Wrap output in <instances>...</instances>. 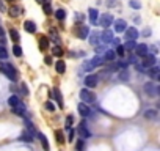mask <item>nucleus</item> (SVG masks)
<instances>
[{
	"label": "nucleus",
	"mask_w": 160,
	"mask_h": 151,
	"mask_svg": "<svg viewBox=\"0 0 160 151\" xmlns=\"http://www.w3.org/2000/svg\"><path fill=\"white\" fill-rule=\"evenodd\" d=\"M0 72H3L11 82H16L18 81V76H19L18 69L11 63H2V65H0Z\"/></svg>",
	"instance_id": "f257e3e1"
},
{
	"label": "nucleus",
	"mask_w": 160,
	"mask_h": 151,
	"mask_svg": "<svg viewBox=\"0 0 160 151\" xmlns=\"http://www.w3.org/2000/svg\"><path fill=\"white\" fill-rule=\"evenodd\" d=\"M80 99H82V102H85V104H93L96 101V95L91 90L83 88V90H80Z\"/></svg>",
	"instance_id": "f03ea898"
},
{
	"label": "nucleus",
	"mask_w": 160,
	"mask_h": 151,
	"mask_svg": "<svg viewBox=\"0 0 160 151\" xmlns=\"http://www.w3.org/2000/svg\"><path fill=\"white\" fill-rule=\"evenodd\" d=\"M144 93L149 96V98H155V96H158V93H160V88H158V85H155V84H152V82H148V84H144Z\"/></svg>",
	"instance_id": "7ed1b4c3"
},
{
	"label": "nucleus",
	"mask_w": 160,
	"mask_h": 151,
	"mask_svg": "<svg viewBox=\"0 0 160 151\" xmlns=\"http://www.w3.org/2000/svg\"><path fill=\"white\" fill-rule=\"evenodd\" d=\"M104 65V58L101 57V55H96V57H93L90 61H88V65H85L83 68L87 69V71H91V69H94V68H98V66H102Z\"/></svg>",
	"instance_id": "20e7f679"
},
{
	"label": "nucleus",
	"mask_w": 160,
	"mask_h": 151,
	"mask_svg": "<svg viewBox=\"0 0 160 151\" xmlns=\"http://www.w3.org/2000/svg\"><path fill=\"white\" fill-rule=\"evenodd\" d=\"M155 63H157L155 57L148 54V55H144V57H143V61H141V65H140V66H141L143 69H146V71H148V69H149V68H152Z\"/></svg>",
	"instance_id": "39448f33"
},
{
	"label": "nucleus",
	"mask_w": 160,
	"mask_h": 151,
	"mask_svg": "<svg viewBox=\"0 0 160 151\" xmlns=\"http://www.w3.org/2000/svg\"><path fill=\"white\" fill-rule=\"evenodd\" d=\"M75 33H77V38L85 39V38H88V35H90V27H88V25H85V24H80V25L77 27Z\"/></svg>",
	"instance_id": "423d86ee"
},
{
	"label": "nucleus",
	"mask_w": 160,
	"mask_h": 151,
	"mask_svg": "<svg viewBox=\"0 0 160 151\" xmlns=\"http://www.w3.org/2000/svg\"><path fill=\"white\" fill-rule=\"evenodd\" d=\"M98 82H99V77H98V74H90L85 77V87L87 88H94L98 87Z\"/></svg>",
	"instance_id": "0eeeda50"
},
{
	"label": "nucleus",
	"mask_w": 160,
	"mask_h": 151,
	"mask_svg": "<svg viewBox=\"0 0 160 151\" xmlns=\"http://www.w3.org/2000/svg\"><path fill=\"white\" fill-rule=\"evenodd\" d=\"M113 22H115V19H113L112 14H102V16L99 18V25L104 27V29H108Z\"/></svg>",
	"instance_id": "6e6552de"
},
{
	"label": "nucleus",
	"mask_w": 160,
	"mask_h": 151,
	"mask_svg": "<svg viewBox=\"0 0 160 151\" xmlns=\"http://www.w3.org/2000/svg\"><path fill=\"white\" fill-rule=\"evenodd\" d=\"M124 35H126V39L127 41H135L138 38V30L135 27H127L124 30Z\"/></svg>",
	"instance_id": "1a4fd4ad"
},
{
	"label": "nucleus",
	"mask_w": 160,
	"mask_h": 151,
	"mask_svg": "<svg viewBox=\"0 0 160 151\" xmlns=\"http://www.w3.org/2000/svg\"><path fill=\"white\" fill-rule=\"evenodd\" d=\"M78 134H80V137H82L83 140L91 137V132H90V129H88V126H87L85 120H83L82 123H80V126H78Z\"/></svg>",
	"instance_id": "9d476101"
},
{
	"label": "nucleus",
	"mask_w": 160,
	"mask_h": 151,
	"mask_svg": "<svg viewBox=\"0 0 160 151\" xmlns=\"http://www.w3.org/2000/svg\"><path fill=\"white\" fill-rule=\"evenodd\" d=\"M133 50H135V55H138V57H144V55H148L149 47H148V44H137Z\"/></svg>",
	"instance_id": "9b49d317"
},
{
	"label": "nucleus",
	"mask_w": 160,
	"mask_h": 151,
	"mask_svg": "<svg viewBox=\"0 0 160 151\" xmlns=\"http://www.w3.org/2000/svg\"><path fill=\"white\" fill-rule=\"evenodd\" d=\"M77 110H78V113H80V115H82V117H85V118L91 115V109H90V107H88L85 102H80V104L77 106Z\"/></svg>",
	"instance_id": "f8f14e48"
},
{
	"label": "nucleus",
	"mask_w": 160,
	"mask_h": 151,
	"mask_svg": "<svg viewBox=\"0 0 160 151\" xmlns=\"http://www.w3.org/2000/svg\"><path fill=\"white\" fill-rule=\"evenodd\" d=\"M113 24H115V32H116V33H122V32L127 29V22H126L124 19H116Z\"/></svg>",
	"instance_id": "ddd939ff"
},
{
	"label": "nucleus",
	"mask_w": 160,
	"mask_h": 151,
	"mask_svg": "<svg viewBox=\"0 0 160 151\" xmlns=\"http://www.w3.org/2000/svg\"><path fill=\"white\" fill-rule=\"evenodd\" d=\"M99 36L102 38V41H104L105 44H110V43H113V39H115L113 32H110L108 29H105V30H104V33H102V35H99Z\"/></svg>",
	"instance_id": "4468645a"
},
{
	"label": "nucleus",
	"mask_w": 160,
	"mask_h": 151,
	"mask_svg": "<svg viewBox=\"0 0 160 151\" xmlns=\"http://www.w3.org/2000/svg\"><path fill=\"white\" fill-rule=\"evenodd\" d=\"M90 22L93 25H98V21H99V11L96 8H90Z\"/></svg>",
	"instance_id": "2eb2a0df"
},
{
	"label": "nucleus",
	"mask_w": 160,
	"mask_h": 151,
	"mask_svg": "<svg viewBox=\"0 0 160 151\" xmlns=\"http://www.w3.org/2000/svg\"><path fill=\"white\" fill-rule=\"evenodd\" d=\"M144 118H146V120H157V118H158L157 109H148V110L144 112Z\"/></svg>",
	"instance_id": "dca6fc26"
},
{
	"label": "nucleus",
	"mask_w": 160,
	"mask_h": 151,
	"mask_svg": "<svg viewBox=\"0 0 160 151\" xmlns=\"http://www.w3.org/2000/svg\"><path fill=\"white\" fill-rule=\"evenodd\" d=\"M33 138H35V134H32V132H28V131H24V132L21 134V137H19L21 142H27V143L33 142Z\"/></svg>",
	"instance_id": "f3484780"
},
{
	"label": "nucleus",
	"mask_w": 160,
	"mask_h": 151,
	"mask_svg": "<svg viewBox=\"0 0 160 151\" xmlns=\"http://www.w3.org/2000/svg\"><path fill=\"white\" fill-rule=\"evenodd\" d=\"M148 76H151L152 79H158V76H160V68L157 65H154L152 68L148 69Z\"/></svg>",
	"instance_id": "a211bd4d"
},
{
	"label": "nucleus",
	"mask_w": 160,
	"mask_h": 151,
	"mask_svg": "<svg viewBox=\"0 0 160 151\" xmlns=\"http://www.w3.org/2000/svg\"><path fill=\"white\" fill-rule=\"evenodd\" d=\"M19 104H22V101L19 99V96H16V95H11L10 98H8V106L13 109V107H18Z\"/></svg>",
	"instance_id": "6ab92c4d"
},
{
	"label": "nucleus",
	"mask_w": 160,
	"mask_h": 151,
	"mask_svg": "<svg viewBox=\"0 0 160 151\" xmlns=\"http://www.w3.org/2000/svg\"><path fill=\"white\" fill-rule=\"evenodd\" d=\"M38 140L41 142V146H42V149L44 151H49V142H47V138H46V135L42 134V132H38Z\"/></svg>",
	"instance_id": "aec40b11"
},
{
	"label": "nucleus",
	"mask_w": 160,
	"mask_h": 151,
	"mask_svg": "<svg viewBox=\"0 0 160 151\" xmlns=\"http://www.w3.org/2000/svg\"><path fill=\"white\" fill-rule=\"evenodd\" d=\"M24 29H25V32H28V33H35V32H36V24L32 22V21H25V22H24Z\"/></svg>",
	"instance_id": "412c9836"
},
{
	"label": "nucleus",
	"mask_w": 160,
	"mask_h": 151,
	"mask_svg": "<svg viewBox=\"0 0 160 151\" xmlns=\"http://www.w3.org/2000/svg\"><path fill=\"white\" fill-rule=\"evenodd\" d=\"M55 71H57L58 74H63V72L66 71V63H64L63 60H58V61L55 63Z\"/></svg>",
	"instance_id": "4be33fe9"
},
{
	"label": "nucleus",
	"mask_w": 160,
	"mask_h": 151,
	"mask_svg": "<svg viewBox=\"0 0 160 151\" xmlns=\"http://www.w3.org/2000/svg\"><path fill=\"white\" fill-rule=\"evenodd\" d=\"M52 95H53V98H55V101L58 102V106H60V107H63V96H61V93H60V90H58V88H53V91H52Z\"/></svg>",
	"instance_id": "5701e85b"
},
{
	"label": "nucleus",
	"mask_w": 160,
	"mask_h": 151,
	"mask_svg": "<svg viewBox=\"0 0 160 151\" xmlns=\"http://www.w3.org/2000/svg\"><path fill=\"white\" fill-rule=\"evenodd\" d=\"M104 58V61H113L115 58H116V54H115V50H105V55L102 57Z\"/></svg>",
	"instance_id": "b1692460"
},
{
	"label": "nucleus",
	"mask_w": 160,
	"mask_h": 151,
	"mask_svg": "<svg viewBox=\"0 0 160 151\" xmlns=\"http://www.w3.org/2000/svg\"><path fill=\"white\" fill-rule=\"evenodd\" d=\"M13 113L18 115V117H24V115H25V107H24V104H19L18 107H13Z\"/></svg>",
	"instance_id": "393cba45"
},
{
	"label": "nucleus",
	"mask_w": 160,
	"mask_h": 151,
	"mask_svg": "<svg viewBox=\"0 0 160 151\" xmlns=\"http://www.w3.org/2000/svg\"><path fill=\"white\" fill-rule=\"evenodd\" d=\"M21 13H22V8H21V7H16V5H13V7L10 8V16H11V18H18Z\"/></svg>",
	"instance_id": "a878e982"
},
{
	"label": "nucleus",
	"mask_w": 160,
	"mask_h": 151,
	"mask_svg": "<svg viewBox=\"0 0 160 151\" xmlns=\"http://www.w3.org/2000/svg\"><path fill=\"white\" fill-rule=\"evenodd\" d=\"M47 47H49V38L47 36H41L39 38V49L41 50H47Z\"/></svg>",
	"instance_id": "bb28decb"
},
{
	"label": "nucleus",
	"mask_w": 160,
	"mask_h": 151,
	"mask_svg": "<svg viewBox=\"0 0 160 151\" xmlns=\"http://www.w3.org/2000/svg\"><path fill=\"white\" fill-rule=\"evenodd\" d=\"M119 81H122V82H127L129 81V71H127V68L119 71Z\"/></svg>",
	"instance_id": "cd10ccee"
},
{
	"label": "nucleus",
	"mask_w": 160,
	"mask_h": 151,
	"mask_svg": "<svg viewBox=\"0 0 160 151\" xmlns=\"http://www.w3.org/2000/svg\"><path fill=\"white\" fill-rule=\"evenodd\" d=\"M55 18H57L58 21H64V18H66V11H64L63 8H58V10L55 11Z\"/></svg>",
	"instance_id": "c85d7f7f"
},
{
	"label": "nucleus",
	"mask_w": 160,
	"mask_h": 151,
	"mask_svg": "<svg viewBox=\"0 0 160 151\" xmlns=\"http://www.w3.org/2000/svg\"><path fill=\"white\" fill-rule=\"evenodd\" d=\"M10 36H11V39H13L14 43H18V41L21 39V35H19V32H18V30H14V29H11V30H10Z\"/></svg>",
	"instance_id": "c756f323"
},
{
	"label": "nucleus",
	"mask_w": 160,
	"mask_h": 151,
	"mask_svg": "<svg viewBox=\"0 0 160 151\" xmlns=\"http://www.w3.org/2000/svg\"><path fill=\"white\" fill-rule=\"evenodd\" d=\"M72 124H74V117H72V115H68V117H66V121H64V128L69 131V129L72 128Z\"/></svg>",
	"instance_id": "7c9ffc66"
},
{
	"label": "nucleus",
	"mask_w": 160,
	"mask_h": 151,
	"mask_svg": "<svg viewBox=\"0 0 160 151\" xmlns=\"http://www.w3.org/2000/svg\"><path fill=\"white\" fill-rule=\"evenodd\" d=\"M135 46H137V44H135V41H126V44H124L122 47H124V50H133V49H135Z\"/></svg>",
	"instance_id": "2f4dec72"
},
{
	"label": "nucleus",
	"mask_w": 160,
	"mask_h": 151,
	"mask_svg": "<svg viewBox=\"0 0 160 151\" xmlns=\"http://www.w3.org/2000/svg\"><path fill=\"white\" fill-rule=\"evenodd\" d=\"M13 54H14L16 57H22V47H21L19 44H14V46H13Z\"/></svg>",
	"instance_id": "473e14b6"
},
{
	"label": "nucleus",
	"mask_w": 160,
	"mask_h": 151,
	"mask_svg": "<svg viewBox=\"0 0 160 151\" xmlns=\"http://www.w3.org/2000/svg\"><path fill=\"white\" fill-rule=\"evenodd\" d=\"M55 137H57V142L61 145V143H64V135H63V132L61 131H55Z\"/></svg>",
	"instance_id": "72a5a7b5"
},
{
	"label": "nucleus",
	"mask_w": 160,
	"mask_h": 151,
	"mask_svg": "<svg viewBox=\"0 0 160 151\" xmlns=\"http://www.w3.org/2000/svg\"><path fill=\"white\" fill-rule=\"evenodd\" d=\"M52 54H53L55 57H61V55H63V49H61L60 46H55V47L52 49Z\"/></svg>",
	"instance_id": "f704fd0d"
},
{
	"label": "nucleus",
	"mask_w": 160,
	"mask_h": 151,
	"mask_svg": "<svg viewBox=\"0 0 160 151\" xmlns=\"http://www.w3.org/2000/svg\"><path fill=\"white\" fill-rule=\"evenodd\" d=\"M75 148H77V151H83V148H85V140L80 138V140L75 143Z\"/></svg>",
	"instance_id": "c9c22d12"
},
{
	"label": "nucleus",
	"mask_w": 160,
	"mask_h": 151,
	"mask_svg": "<svg viewBox=\"0 0 160 151\" xmlns=\"http://www.w3.org/2000/svg\"><path fill=\"white\" fill-rule=\"evenodd\" d=\"M99 38H101V36H99L98 33H93V35H91V39H90V43H91L93 46H96V44L99 43Z\"/></svg>",
	"instance_id": "e433bc0d"
},
{
	"label": "nucleus",
	"mask_w": 160,
	"mask_h": 151,
	"mask_svg": "<svg viewBox=\"0 0 160 151\" xmlns=\"http://www.w3.org/2000/svg\"><path fill=\"white\" fill-rule=\"evenodd\" d=\"M8 58V52L5 47H0V60H7Z\"/></svg>",
	"instance_id": "4c0bfd02"
},
{
	"label": "nucleus",
	"mask_w": 160,
	"mask_h": 151,
	"mask_svg": "<svg viewBox=\"0 0 160 151\" xmlns=\"http://www.w3.org/2000/svg\"><path fill=\"white\" fill-rule=\"evenodd\" d=\"M129 5H130L132 8H137V10H140V8H141V3L138 2V0H130Z\"/></svg>",
	"instance_id": "58836bf2"
},
{
	"label": "nucleus",
	"mask_w": 160,
	"mask_h": 151,
	"mask_svg": "<svg viewBox=\"0 0 160 151\" xmlns=\"http://www.w3.org/2000/svg\"><path fill=\"white\" fill-rule=\"evenodd\" d=\"M124 52H126V50H124V47H122L121 44H119V46L116 47V50H115V54L119 55V57H124Z\"/></svg>",
	"instance_id": "ea45409f"
},
{
	"label": "nucleus",
	"mask_w": 160,
	"mask_h": 151,
	"mask_svg": "<svg viewBox=\"0 0 160 151\" xmlns=\"http://www.w3.org/2000/svg\"><path fill=\"white\" fill-rule=\"evenodd\" d=\"M44 107H46L47 110H50V112H53V110H55V106H53V104H52L50 101H47V102L44 104Z\"/></svg>",
	"instance_id": "a19ab883"
},
{
	"label": "nucleus",
	"mask_w": 160,
	"mask_h": 151,
	"mask_svg": "<svg viewBox=\"0 0 160 151\" xmlns=\"http://www.w3.org/2000/svg\"><path fill=\"white\" fill-rule=\"evenodd\" d=\"M44 13H46V14H50V13H52V7H50V3H44Z\"/></svg>",
	"instance_id": "79ce46f5"
},
{
	"label": "nucleus",
	"mask_w": 160,
	"mask_h": 151,
	"mask_svg": "<svg viewBox=\"0 0 160 151\" xmlns=\"http://www.w3.org/2000/svg\"><path fill=\"white\" fill-rule=\"evenodd\" d=\"M74 135H75L74 129H69V138H68V142H71V143H72V140H74Z\"/></svg>",
	"instance_id": "37998d69"
},
{
	"label": "nucleus",
	"mask_w": 160,
	"mask_h": 151,
	"mask_svg": "<svg viewBox=\"0 0 160 151\" xmlns=\"http://www.w3.org/2000/svg\"><path fill=\"white\" fill-rule=\"evenodd\" d=\"M21 90L24 91V95H25V96L28 95V90H27V85H25V84H22V87H21Z\"/></svg>",
	"instance_id": "c03bdc74"
},
{
	"label": "nucleus",
	"mask_w": 160,
	"mask_h": 151,
	"mask_svg": "<svg viewBox=\"0 0 160 151\" xmlns=\"http://www.w3.org/2000/svg\"><path fill=\"white\" fill-rule=\"evenodd\" d=\"M44 63H46V65H52V58H50V57H46V58H44Z\"/></svg>",
	"instance_id": "a18cd8bd"
},
{
	"label": "nucleus",
	"mask_w": 160,
	"mask_h": 151,
	"mask_svg": "<svg viewBox=\"0 0 160 151\" xmlns=\"http://www.w3.org/2000/svg\"><path fill=\"white\" fill-rule=\"evenodd\" d=\"M0 38H3V32H2V29H0Z\"/></svg>",
	"instance_id": "49530a36"
},
{
	"label": "nucleus",
	"mask_w": 160,
	"mask_h": 151,
	"mask_svg": "<svg viewBox=\"0 0 160 151\" xmlns=\"http://www.w3.org/2000/svg\"><path fill=\"white\" fill-rule=\"evenodd\" d=\"M38 2H39V3H44V0H38Z\"/></svg>",
	"instance_id": "de8ad7c7"
},
{
	"label": "nucleus",
	"mask_w": 160,
	"mask_h": 151,
	"mask_svg": "<svg viewBox=\"0 0 160 151\" xmlns=\"http://www.w3.org/2000/svg\"><path fill=\"white\" fill-rule=\"evenodd\" d=\"M7 2H11V0H7Z\"/></svg>",
	"instance_id": "09e8293b"
}]
</instances>
